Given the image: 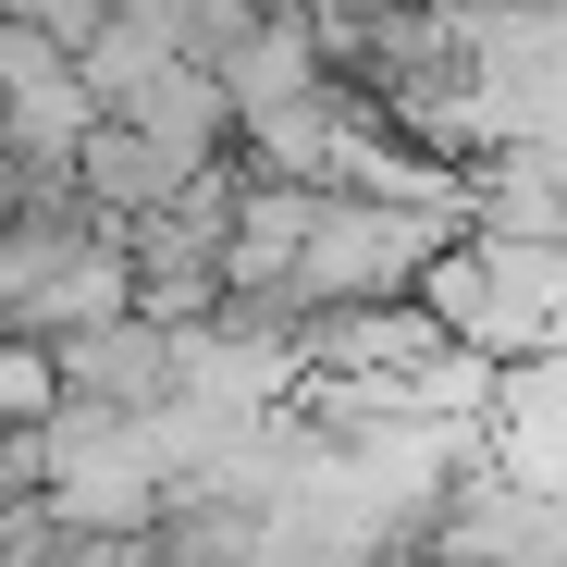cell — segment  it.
<instances>
[{
	"mask_svg": "<svg viewBox=\"0 0 567 567\" xmlns=\"http://www.w3.org/2000/svg\"><path fill=\"white\" fill-rule=\"evenodd\" d=\"M420 309L494 370H543L567 358V235H494V223H456Z\"/></svg>",
	"mask_w": 567,
	"mask_h": 567,
	"instance_id": "1",
	"label": "cell"
},
{
	"mask_svg": "<svg viewBox=\"0 0 567 567\" xmlns=\"http://www.w3.org/2000/svg\"><path fill=\"white\" fill-rule=\"evenodd\" d=\"M50 383H62V408H86V420H173V408H185V321L124 309V321H100V333L50 346Z\"/></svg>",
	"mask_w": 567,
	"mask_h": 567,
	"instance_id": "2",
	"label": "cell"
},
{
	"mask_svg": "<svg viewBox=\"0 0 567 567\" xmlns=\"http://www.w3.org/2000/svg\"><path fill=\"white\" fill-rule=\"evenodd\" d=\"M112 124H136V136L173 148L185 173L235 161V100H223V74H210V62H148L124 100H112Z\"/></svg>",
	"mask_w": 567,
	"mask_h": 567,
	"instance_id": "3",
	"label": "cell"
},
{
	"mask_svg": "<svg viewBox=\"0 0 567 567\" xmlns=\"http://www.w3.org/2000/svg\"><path fill=\"white\" fill-rule=\"evenodd\" d=\"M185 185H198V173H185L173 148H148L136 124H112V112H100V124H86V148H74V198H86V210H100L112 235H124V223H148V210H173V198H185Z\"/></svg>",
	"mask_w": 567,
	"mask_h": 567,
	"instance_id": "4",
	"label": "cell"
},
{
	"mask_svg": "<svg viewBox=\"0 0 567 567\" xmlns=\"http://www.w3.org/2000/svg\"><path fill=\"white\" fill-rule=\"evenodd\" d=\"M124 13H136L173 62H210V74H223V62L247 50V25H259V0H124Z\"/></svg>",
	"mask_w": 567,
	"mask_h": 567,
	"instance_id": "5",
	"label": "cell"
},
{
	"mask_svg": "<svg viewBox=\"0 0 567 567\" xmlns=\"http://www.w3.org/2000/svg\"><path fill=\"white\" fill-rule=\"evenodd\" d=\"M50 408H62V383H50V346L0 333V432H38Z\"/></svg>",
	"mask_w": 567,
	"mask_h": 567,
	"instance_id": "6",
	"label": "cell"
},
{
	"mask_svg": "<svg viewBox=\"0 0 567 567\" xmlns=\"http://www.w3.org/2000/svg\"><path fill=\"white\" fill-rule=\"evenodd\" d=\"M112 13H124V0H25V25H38L50 50H86V38H100Z\"/></svg>",
	"mask_w": 567,
	"mask_h": 567,
	"instance_id": "7",
	"label": "cell"
},
{
	"mask_svg": "<svg viewBox=\"0 0 567 567\" xmlns=\"http://www.w3.org/2000/svg\"><path fill=\"white\" fill-rule=\"evenodd\" d=\"M13 13H25V0H0V25H13Z\"/></svg>",
	"mask_w": 567,
	"mask_h": 567,
	"instance_id": "8",
	"label": "cell"
}]
</instances>
